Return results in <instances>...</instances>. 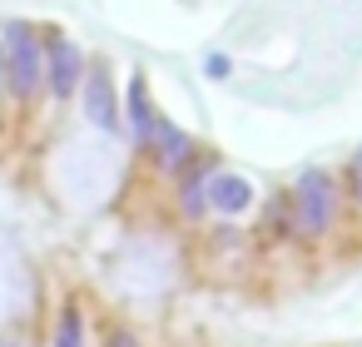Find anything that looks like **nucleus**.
Wrapping results in <instances>:
<instances>
[{"label": "nucleus", "instance_id": "obj_10", "mask_svg": "<svg viewBox=\"0 0 362 347\" xmlns=\"http://www.w3.org/2000/svg\"><path fill=\"white\" fill-rule=\"evenodd\" d=\"M342 194L352 199V204H362V149L347 159V179H342Z\"/></svg>", "mask_w": 362, "mask_h": 347}, {"label": "nucleus", "instance_id": "obj_2", "mask_svg": "<svg viewBox=\"0 0 362 347\" xmlns=\"http://www.w3.org/2000/svg\"><path fill=\"white\" fill-rule=\"evenodd\" d=\"M337 208H342V184L327 169H303L293 179L288 213H293V228L303 238H327L332 223H337Z\"/></svg>", "mask_w": 362, "mask_h": 347}, {"label": "nucleus", "instance_id": "obj_4", "mask_svg": "<svg viewBox=\"0 0 362 347\" xmlns=\"http://www.w3.org/2000/svg\"><path fill=\"white\" fill-rule=\"evenodd\" d=\"M80 80H85V55H80V45H75L70 35L50 30V35H45V90H50V100H70V95L80 90Z\"/></svg>", "mask_w": 362, "mask_h": 347}, {"label": "nucleus", "instance_id": "obj_11", "mask_svg": "<svg viewBox=\"0 0 362 347\" xmlns=\"http://www.w3.org/2000/svg\"><path fill=\"white\" fill-rule=\"evenodd\" d=\"M228 70H233V60H228L223 50H209V55H204V75H209V80H228Z\"/></svg>", "mask_w": 362, "mask_h": 347}, {"label": "nucleus", "instance_id": "obj_1", "mask_svg": "<svg viewBox=\"0 0 362 347\" xmlns=\"http://www.w3.org/2000/svg\"><path fill=\"white\" fill-rule=\"evenodd\" d=\"M0 55H6V90L16 100H35L45 90V35L30 20H6Z\"/></svg>", "mask_w": 362, "mask_h": 347}, {"label": "nucleus", "instance_id": "obj_13", "mask_svg": "<svg viewBox=\"0 0 362 347\" xmlns=\"http://www.w3.org/2000/svg\"><path fill=\"white\" fill-rule=\"evenodd\" d=\"M0 347H21V342H0Z\"/></svg>", "mask_w": 362, "mask_h": 347}, {"label": "nucleus", "instance_id": "obj_6", "mask_svg": "<svg viewBox=\"0 0 362 347\" xmlns=\"http://www.w3.org/2000/svg\"><path fill=\"white\" fill-rule=\"evenodd\" d=\"M119 114H124V124H129V144L144 154V144H149V134H154V119H159V110H154V100H149V80L134 70L129 75V90H124V105H119Z\"/></svg>", "mask_w": 362, "mask_h": 347}, {"label": "nucleus", "instance_id": "obj_8", "mask_svg": "<svg viewBox=\"0 0 362 347\" xmlns=\"http://www.w3.org/2000/svg\"><path fill=\"white\" fill-rule=\"evenodd\" d=\"M209 174H214V159H194L184 174H174L179 179V213L184 218H204V208H209Z\"/></svg>", "mask_w": 362, "mask_h": 347}, {"label": "nucleus", "instance_id": "obj_7", "mask_svg": "<svg viewBox=\"0 0 362 347\" xmlns=\"http://www.w3.org/2000/svg\"><path fill=\"white\" fill-rule=\"evenodd\" d=\"M253 199H258V194H253V184H248L243 174H223V169L209 174V208H214V213H228V218H233V213H248Z\"/></svg>", "mask_w": 362, "mask_h": 347}, {"label": "nucleus", "instance_id": "obj_5", "mask_svg": "<svg viewBox=\"0 0 362 347\" xmlns=\"http://www.w3.org/2000/svg\"><path fill=\"white\" fill-rule=\"evenodd\" d=\"M144 154L154 159V169L159 174H184L194 159H199V144L189 139V129H179L174 119H154V134H149V144H144Z\"/></svg>", "mask_w": 362, "mask_h": 347}, {"label": "nucleus", "instance_id": "obj_12", "mask_svg": "<svg viewBox=\"0 0 362 347\" xmlns=\"http://www.w3.org/2000/svg\"><path fill=\"white\" fill-rule=\"evenodd\" d=\"M110 347H139L134 337H124V332H110Z\"/></svg>", "mask_w": 362, "mask_h": 347}, {"label": "nucleus", "instance_id": "obj_3", "mask_svg": "<svg viewBox=\"0 0 362 347\" xmlns=\"http://www.w3.org/2000/svg\"><path fill=\"white\" fill-rule=\"evenodd\" d=\"M80 95H85V119L105 134H119L124 119H119V90H115V75L105 60L85 65V80H80Z\"/></svg>", "mask_w": 362, "mask_h": 347}, {"label": "nucleus", "instance_id": "obj_9", "mask_svg": "<svg viewBox=\"0 0 362 347\" xmlns=\"http://www.w3.org/2000/svg\"><path fill=\"white\" fill-rule=\"evenodd\" d=\"M50 347H85V317H80V307H75V302H65V307H60L55 332H50Z\"/></svg>", "mask_w": 362, "mask_h": 347}]
</instances>
